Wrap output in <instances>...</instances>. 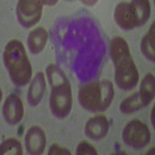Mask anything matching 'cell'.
<instances>
[{
	"label": "cell",
	"mask_w": 155,
	"mask_h": 155,
	"mask_svg": "<svg viewBox=\"0 0 155 155\" xmlns=\"http://www.w3.org/2000/svg\"><path fill=\"white\" fill-rule=\"evenodd\" d=\"M110 57L115 66L116 85L123 90L134 88L139 81V72L125 39L121 37L112 39Z\"/></svg>",
	"instance_id": "cell-1"
},
{
	"label": "cell",
	"mask_w": 155,
	"mask_h": 155,
	"mask_svg": "<svg viewBox=\"0 0 155 155\" xmlns=\"http://www.w3.org/2000/svg\"><path fill=\"white\" fill-rule=\"evenodd\" d=\"M3 61L12 82L17 86L27 85L31 78L32 67L21 41L15 39L7 43Z\"/></svg>",
	"instance_id": "cell-2"
},
{
	"label": "cell",
	"mask_w": 155,
	"mask_h": 155,
	"mask_svg": "<svg viewBox=\"0 0 155 155\" xmlns=\"http://www.w3.org/2000/svg\"><path fill=\"white\" fill-rule=\"evenodd\" d=\"M78 97L80 105L88 111H106L114 97L113 83L106 79L88 83L80 88Z\"/></svg>",
	"instance_id": "cell-3"
},
{
	"label": "cell",
	"mask_w": 155,
	"mask_h": 155,
	"mask_svg": "<svg viewBox=\"0 0 155 155\" xmlns=\"http://www.w3.org/2000/svg\"><path fill=\"white\" fill-rule=\"evenodd\" d=\"M50 107L56 117L65 118L72 108V92L70 81L59 86L51 88Z\"/></svg>",
	"instance_id": "cell-4"
},
{
	"label": "cell",
	"mask_w": 155,
	"mask_h": 155,
	"mask_svg": "<svg viewBox=\"0 0 155 155\" xmlns=\"http://www.w3.org/2000/svg\"><path fill=\"white\" fill-rule=\"evenodd\" d=\"M123 140L129 147L134 149H141L150 143V130L141 120H131L124 128Z\"/></svg>",
	"instance_id": "cell-5"
},
{
	"label": "cell",
	"mask_w": 155,
	"mask_h": 155,
	"mask_svg": "<svg viewBox=\"0 0 155 155\" xmlns=\"http://www.w3.org/2000/svg\"><path fill=\"white\" fill-rule=\"evenodd\" d=\"M43 5L41 1L20 0L16 5V15L19 23L25 28H30L41 19Z\"/></svg>",
	"instance_id": "cell-6"
},
{
	"label": "cell",
	"mask_w": 155,
	"mask_h": 155,
	"mask_svg": "<svg viewBox=\"0 0 155 155\" xmlns=\"http://www.w3.org/2000/svg\"><path fill=\"white\" fill-rule=\"evenodd\" d=\"M24 109L21 99L18 95L12 93L8 95L2 106V116L8 124L16 125L23 117Z\"/></svg>",
	"instance_id": "cell-7"
},
{
	"label": "cell",
	"mask_w": 155,
	"mask_h": 155,
	"mask_svg": "<svg viewBox=\"0 0 155 155\" xmlns=\"http://www.w3.org/2000/svg\"><path fill=\"white\" fill-rule=\"evenodd\" d=\"M46 136L42 128L33 126L27 130L25 137V145L27 152L30 154H41L46 147Z\"/></svg>",
	"instance_id": "cell-8"
},
{
	"label": "cell",
	"mask_w": 155,
	"mask_h": 155,
	"mask_svg": "<svg viewBox=\"0 0 155 155\" xmlns=\"http://www.w3.org/2000/svg\"><path fill=\"white\" fill-rule=\"evenodd\" d=\"M114 17L117 24L124 30H132L138 27L135 12L131 2H119L115 9Z\"/></svg>",
	"instance_id": "cell-9"
},
{
	"label": "cell",
	"mask_w": 155,
	"mask_h": 155,
	"mask_svg": "<svg viewBox=\"0 0 155 155\" xmlns=\"http://www.w3.org/2000/svg\"><path fill=\"white\" fill-rule=\"evenodd\" d=\"M109 124L104 116H95L88 120L85 124V132L88 138L93 140H102L109 132Z\"/></svg>",
	"instance_id": "cell-10"
},
{
	"label": "cell",
	"mask_w": 155,
	"mask_h": 155,
	"mask_svg": "<svg viewBox=\"0 0 155 155\" xmlns=\"http://www.w3.org/2000/svg\"><path fill=\"white\" fill-rule=\"evenodd\" d=\"M46 91V81L44 74L39 71L34 76L29 87L27 100L31 106H37L42 101Z\"/></svg>",
	"instance_id": "cell-11"
},
{
	"label": "cell",
	"mask_w": 155,
	"mask_h": 155,
	"mask_svg": "<svg viewBox=\"0 0 155 155\" xmlns=\"http://www.w3.org/2000/svg\"><path fill=\"white\" fill-rule=\"evenodd\" d=\"M48 32L44 27H37L32 30L27 37V44L30 52L34 54L41 53L48 41Z\"/></svg>",
	"instance_id": "cell-12"
},
{
	"label": "cell",
	"mask_w": 155,
	"mask_h": 155,
	"mask_svg": "<svg viewBox=\"0 0 155 155\" xmlns=\"http://www.w3.org/2000/svg\"><path fill=\"white\" fill-rule=\"evenodd\" d=\"M155 27L154 23H152L148 32L143 37L140 44L141 51L143 54L150 61H154L155 59Z\"/></svg>",
	"instance_id": "cell-13"
},
{
	"label": "cell",
	"mask_w": 155,
	"mask_h": 155,
	"mask_svg": "<svg viewBox=\"0 0 155 155\" xmlns=\"http://www.w3.org/2000/svg\"><path fill=\"white\" fill-rule=\"evenodd\" d=\"M135 12L137 27L144 24L150 16V5L147 0H134L131 1Z\"/></svg>",
	"instance_id": "cell-14"
},
{
	"label": "cell",
	"mask_w": 155,
	"mask_h": 155,
	"mask_svg": "<svg viewBox=\"0 0 155 155\" xmlns=\"http://www.w3.org/2000/svg\"><path fill=\"white\" fill-rule=\"evenodd\" d=\"M147 106L140 92H137L124 99L120 106V111L124 113H133Z\"/></svg>",
	"instance_id": "cell-15"
},
{
	"label": "cell",
	"mask_w": 155,
	"mask_h": 155,
	"mask_svg": "<svg viewBox=\"0 0 155 155\" xmlns=\"http://www.w3.org/2000/svg\"><path fill=\"white\" fill-rule=\"evenodd\" d=\"M46 71L47 77H48V82L51 85V88L59 86V85H63L64 83L69 81L63 70L56 64H51L48 65L46 69Z\"/></svg>",
	"instance_id": "cell-16"
},
{
	"label": "cell",
	"mask_w": 155,
	"mask_h": 155,
	"mask_svg": "<svg viewBox=\"0 0 155 155\" xmlns=\"http://www.w3.org/2000/svg\"><path fill=\"white\" fill-rule=\"evenodd\" d=\"M154 76L153 74L149 73L143 78L141 81L140 90L139 92L147 106L150 104V102L153 100L154 97Z\"/></svg>",
	"instance_id": "cell-17"
},
{
	"label": "cell",
	"mask_w": 155,
	"mask_h": 155,
	"mask_svg": "<svg viewBox=\"0 0 155 155\" xmlns=\"http://www.w3.org/2000/svg\"><path fill=\"white\" fill-rule=\"evenodd\" d=\"M0 153L2 155H22L23 147L18 140L9 138L1 143Z\"/></svg>",
	"instance_id": "cell-18"
},
{
	"label": "cell",
	"mask_w": 155,
	"mask_h": 155,
	"mask_svg": "<svg viewBox=\"0 0 155 155\" xmlns=\"http://www.w3.org/2000/svg\"><path fill=\"white\" fill-rule=\"evenodd\" d=\"M77 155H97L96 149L92 145L88 143L87 141H82L78 145L76 149Z\"/></svg>",
	"instance_id": "cell-19"
},
{
	"label": "cell",
	"mask_w": 155,
	"mask_h": 155,
	"mask_svg": "<svg viewBox=\"0 0 155 155\" xmlns=\"http://www.w3.org/2000/svg\"><path fill=\"white\" fill-rule=\"evenodd\" d=\"M49 155H70L71 152L68 149L60 145L54 143L51 146L49 150H48Z\"/></svg>",
	"instance_id": "cell-20"
},
{
	"label": "cell",
	"mask_w": 155,
	"mask_h": 155,
	"mask_svg": "<svg viewBox=\"0 0 155 155\" xmlns=\"http://www.w3.org/2000/svg\"><path fill=\"white\" fill-rule=\"evenodd\" d=\"M41 3L46 4V5H53L54 4H56L58 2V1H41Z\"/></svg>",
	"instance_id": "cell-21"
},
{
	"label": "cell",
	"mask_w": 155,
	"mask_h": 155,
	"mask_svg": "<svg viewBox=\"0 0 155 155\" xmlns=\"http://www.w3.org/2000/svg\"><path fill=\"white\" fill-rule=\"evenodd\" d=\"M151 120H152V125L153 127H154V118H153V116H154V106L153 107V109H152V113H151Z\"/></svg>",
	"instance_id": "cell-22"
}]
</instances>
